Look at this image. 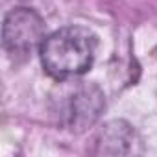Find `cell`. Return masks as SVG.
Wrapping results in <instances>:
<instances>
[{
  "label": "cell",
  "mask_w": 157,
  "mask_h": 157,
  "mask_svg": "<svg viewBox=\"0 0 157 157\" xmlns=\"http://www.w3.org/2000/svg\"><path fill=\"white\" fill-rule=\"evenodd\" d=\"M39 50L44 70L56 80H68L91 68L96 37L85 28L67 26L48 35Z\"/></svg>",
  "instance_id": "obj_1"
},
{
  "label": "cell",
  "mask_w": 157,
  "mask_h": 157,
  "mask_svg": "<svg viewBox=\"0 0 157 157\" xmlns=\"http://www.w3.org/2000/svg\"><path fill=\"white\" fill-rule=\"evenodd\" d=\"M43 19L28 8L10 11L2 26V44L8 56L15 61H26L44 41Z\"/></svg>",
  "instance_id": "obj_2"
},
{
  "label": "cell",
  "mask_w": 157,
  "mask_h": 157,
  "mask_svg": "<svg viewBox=\"0 0 157 157\" xmlns=\"http://www.w3.org/2000/svg\"><path fill=\"white\" fill-rule=\"evenodd\" d=\"M104 107H105V100H104L102 91L96 85L78 89L70 96L65 107V120H67L68 129L76 133L85 131L100 118Z\"/></svg>",
  "instance_id": "obj_3"
},
{
  "label": "cell",
  "mask_w": 157,
  "mask_h": 157,
  "mask_svg": "<svg viewBox=\"0 0 157 157\" xmlns=\"http://www.w3.org/2000/svg\"><path fill=\"white\" fill-rule=\"evenodd\" d=\"M135 133L131 126L124 120L109 122L96 139V153L104 155H124L131 151Z\"/></svg>",
  "instance_id": "obj_4"
}]
</instances>
